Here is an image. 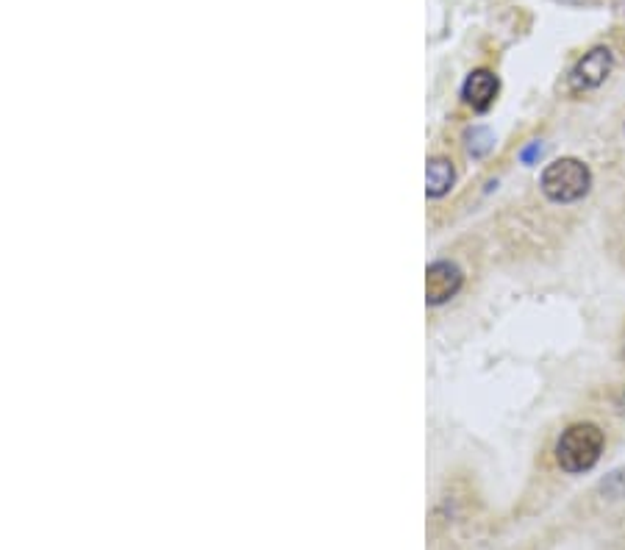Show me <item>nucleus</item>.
I'll list each match as a JSON object with an SVG mask.
<instances>
[{"mask_svg":"<svg viewBox=\"0 0 625 550\" xmlns=\"http://www.w3.org/2000/svg\"><path fill=\"white\" fill-rule=\"evenodd\" d=\"M540 153H542V145H540V142H534V145H531L528 151L523 153V162H525V164H531V162H534L536 156H540Z\"/></svg>","mask_w":625,"mask_h":550,"instance_id":"6e6552de","label":"nucleus"},{"mask_svg":"<svg viewBox=\"0 0 625 550\" xmlns=\"http://www.w3.org/2000/svg\"><path fill=\"white\" fill-rule=\"evenodd\" d=\"M492 134L486 129H473L467 134V151L473 153V156H484L486 151H490L492 147Z\"/></svg>","mask_w":625,"mask_h":550,"instance_id":"0eeeda50","label":"nucleus"},{"mask_svg":"<svg viewBox=\"0 0 625 550\" xmlns=\"http://www.w3.org/2000/svg\"><path fill=\"white\" fill-rule=\"evenodd\" d=\"M464 284V273L458 264L453 262H434L425 269V298L431 306H442L451 298H456L458 289Z\"/></svg>","mask_w":625,"mask_h":550,"instance_id":"20e7f679","label":"nucleus"},{"mask_svg":"<svg viewBox=\"0 0 625 550\" xmlns=\"http://www.w3.org/2000/svg\"><path fill=\"white\" fill-rule=\"evenodd\" d=\"M497 92H501V81H497V75L492 73V70H473L462 86V101L467 103L473 112L484 114L492 109Z\"/></svg>","mask_w":625,"mask_h":550,"instance_id":"39448f33","label":"nucleus"},{"mask_svg":"<svg viewBox=\"0 0 625 550\" xmlns=\"http://www.w3.org/2000/svg\"><path fill=\"white\" fill-rule=\"evenodd\" d=\"M603 431L595 422H575L564 428L556 442V461L564 472H586L597 465L603 454Z\"/></svg>","mask_w":625,"mask_h":550,"instance_id":"f257e3e1","label":"nucleus"},{"mask_svg":"<svg viewBox=\"0 0 625 550\" xmlns=\"http://www.w3.org/2000/svg\"><path fill=\"white\" fill-rule=\"evenodd\" d=\"M612 70H614V53L603 45L592 48V51H586L584 57L575 62V68L569 70V79H567L569 92H573V95H581V92L597 90V86L612 75Z\"/></svg>","mask_w":625,"mask_h":550,"instance_id":"7ed1b4c3","label":"nucleus"},{"mask_svg":"<svg viewBox=\"0 0 625 550\" xmlns=\"http://www.w3.org/2000/svg\"><path fill=\"white\" fill-rule=\"evenodd\" d=\"M425 179H429V197H442L451 192L456 173H453V164L447 162V159L436 156L429 162V173H425Z\"/></svg>","mask_w":625,"mask_h":550,"instance_id":"423d86ee","label":"nucleus"},{"mask_svg":"<svg viewBox=\"0 0 625 550\" xmlns=\"http://www.w3.org/2000/svg\"><path fill=\"white\" fill-rule=\"evenodd\" d=\"M623 361H625V343H623Z\"/></svg>","mask_w":625,"mask_h":550,"instance_id":"9d476101","label":"nucleus"},{"mask_svg":"<svg viewBox=\"0 0 625 550\" xmlns=\"http://www.w3.org/2000/svg\"><path fill=\"white\" fill-rule=\"evenodd\" d=\"M592 173L581 159L564 156L542 170L540 190L553 203H575L589 192Z\"/></svg>","mask_w":625,"mask_h":550,"instance_id":"f03ea898","label":"nucleus"},{"mask_svg":"<svg viewBox=\"0 0 625 550\" xmlns=\"http://www.w3.org/2000/svg\"><path fill=\"white\" fill-rule=\"evenodd\" d=\"M562 3H567V7H597L601 0H562Z\"/></svg>","mask_w":625,"mask_h":550,"instance_id":"1a4fd4ad","label":"nucleus"}]
</instances>
